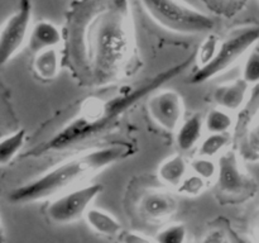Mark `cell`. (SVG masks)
I'll list each match as a JSON object with an SVG mask.
<instances>
[{
	"mask_svg": "<svg viewBox=\"0 0 259 243\" xmlns=\"http://www.w3.org/2000/svg\"><path fill=\"white\" fill-rule=\"evenodd\" d=\"M62 32V63L82 88L118 85L137 67L129 0H76Z\"/></svg>",
	"mask_w": 259,
	"mask_h": 243,
	"instance_id": "6da1fadb",
	"label": "cell"
},
{
	"mask_svg": "<svg viewBox=\"0 0 259 243\" xmlns=\"http://www.w3.org/2000/svg\"><path fill=\"white\" fill-rule=\"evenodd\" d=\"M189 63L184 62L167 68L136 85L118 84L109 86L106 91H98L81 99L67 110L60 111L43 128V132H39V137L27 156L65 153L111 132L134 105L168 80L176 77Z\"/></svg>",
	"mask_w": 259,
	"mask_h": 243,
	"instance_id": "7a4b0ae2",
	"label": "cell"
},
{
	"mask_svg": "<svg viewBox=\"0 0 259 243\" xmlns=\"http://www.w3.org/2000/svg\"><path fill=\"white\" fill-rule=\"evenodd\" d=\"M134 153V147L126 142L89 149L73 154L66 161L51 167L45 174L15 187L8 195L12 204H29L53 199L70 190L86 185V182L111 165L128 158Z\"/></svg>",
	"mask_w": 259,
	"mask_h": 243,
	"instance_id": "3957f363",
	"label": "cell"
},
{
	"mask_svg": "<svg viewBox=\"0 0 259 243\" xmlns=\"http://www.w3.org/2000/svg\"><path fill=\"white\" fill-rule=\"evenodd\" d=\"M149 17L162 28L181 34L210 32L217 23L211 15L200 12L182 0H139Z\"/></svg>",
	"mask_w": 259,
	"mask_h": 243,
	"instance_id": "277c9868",
	"label": "cell"
},
{
	"mask_svg": "<svg viewBox=\"0 0 259 243\" xmlns=\"http://www.w3.org/2000/svg\"><path fill=\"white\" fill-rule=\"evenodd\" d=\"M259 42V24H248L232 30L222 40L217 57L204 68L195 70L190 83L199 85L229 70L243 56L248 55Z\"/></svg>",
	"mask_w": 259,
	"mask_h": 243,
	"instance_id": "5b68a950",
	"label": "cell"
},
{
	"mask_svg": "<svg viewBox=\"0 0 259 243\" xmlns=\"http://www.w3.org/2000/svg\"><path fill=\"white\" fill-rule=\"evenodd\" d=\"M242 161L238 151H225L218 158L215 187L222 202H243L257 192V181L245 171Z\"/></svg>",
	"mask_w": 259,
	"mask_h": 243,
	"instance_id": "8992f818",
	"label": "cell"
},
{
	"mask_svg": "<svg viewBox=\"0 0 259 243\" xmlns=\"http://www.w3.org/2000/svg\"><path fill=\"white\" fill-rule=\"evenodd\" d=\"M101 190L100 184H86L53 197L46 209L48 219L56 224H68L85 218Z\"/></svg>",
	"mask_w": 259,
	"mask_h": 243,
	"instance_id": "52a82bcc",
	"label": "cell"
},
{
	"mask_svg": "<svg viewBox=\"0 0 259 243\" xmlns=\"http://www.w3.org/2000/svg\"><path fill=\"white\" fill-rule=\"evenodd\" d=\"M32 0H20L17 10L5 19L0 32L2 66L7 65L27 45L32 30Z\"/></svg>",
	"mask_w": 259,
	"mask_h": 243,
	"instance_id": "ba28073f",
	"label": "cell"
},
{
	"mask_svg": "<svg viewBox=\"0 0 259 243\" xmlns=\"http://www.w3.org/2000/svg\"><path fill=\"white\" fill-rule=\"evenodd\" d=\"M148 110L154 123L169 133H176L184 122V99L175 90L158 91L149 98Z\"/></svg>",
	"mask_w": 259,
	"mask_h": 243,
	"instance_id": "9c48e42d",
	"label": "cell"
},
{
	"mask_svg": "<svg viewBox=\"0 0 259 243\" xmlns=\"http://www.w3.org/2000/svg\"><path fill=\"white\" fill-rule=\"evenodd\" d=\"M252 104L245 110L238 131V153L244 162H259V84Z\"/></svg>",
	"mask_w": 259,
	"mask_h": 243,
	"instance_id": "30bf717a",
	"label": "cell"
},
{
	"mask_svg": "<svg viewBox=\"0 0 259 243\" xmlns=\"http://www.w3.org/2000/svg\"><path fill=\"white\" fill-rule=\"evenodd\" d=\"M177 210V200L171 192L163 190L147 191L139 202L142 217L151 223H163Z\"/></svg>",
	"mask_w": 259,
	"mask_h": 243,
	"instance_id": "8fae6325",
	"label": "cell"
},
{
	"mask_svg": "<svg viewBox=\"0 0 259 243\" xmlns=\"http://www.w3.org/2000/svg\"><path fill=\"white\" fill-rule=\"evenodd\" d=\"M250 85L242 77L233 83L218 86L212 93V100L219 108L228 111L242 110L248 103Z\"/></svg>",
	"mask_w": 259,
	"mask_h": 243,
	"instance_id": "7c38bea8",
	"label": "cell"
},
{
	"mask_svg": "<svg viewBox=\"0 0 259 243\" xmlns=\"http://www.w3.org/2000/svg\"><path fill=\"white\" fill-rule=\"evenodd\" d=\"M62 29H60L55 23L48 22V20H39L33 24L27 46L30 52L37 55L42 51L58 48L62 46Z\"/></svg>",
	"mask_w": 259,
	"mask_h": 243,
	"instance_id": "4fadbf2b",
	"label": "cell"
},
{
	"mask_svg": "<svg viewBox=\"0 0 259 243\" xmlns=\"http://www.w3.org/2000/svg\"><path fill=\"white\" fill-rule=\"evenodd\" d=\"M190 164L182 154L176 153L164 159L157 170L159 181L176 190L189 175Z\"/></svg>",
	"mask_w": 259,
	"mask_h": 243,
	"instance_id": "5bb4252c",
	"label": "cell"
},
{
	"mask_svg": "<svg viewBox=\"0 0 259 243\" xmlns=\"http://www.w3.org/2000/svg\"><path fill=\"white\" fill-rule=\"evenodd\" d=\"M204 116L200 113H195L186 120H184L176 132V144L180 151L187 152L194 148L202 137L205 129Z\"/></svg>",
	"mask_w": 259,
	"mask_h": 243,
	"instance_id": "9a60e30c",
	"label": "cell"
},
{
	"mask_svg": "<svg viewBox=\"0 0 259 243\" xmlns=\"http://www.w3.org/2000/svg\"><path fill=\"white\" fill-rule=\"evenodd\" d=\"M62 66V53L58 48H51L34 55L33 70L40 80L51 81L56 78Z\"/></svg>",
	"mask_w": 259,
	"mask_h": 243,
	"instance_id": "2e32d148",
	"label": "cell"
},
{
	"mask_svg": "<svg viewBox=\"0 0 259 243\" xmlns=\"http://www.w3.org/2000/svg\"><path fill=\"white\" fill-rule=\"evenodd\" d=\"M85 220L94 232L108 238L121 235V224L105 210L90 208L85 214Z\"/></svg>",
	"mask_w": 259,
	"mask_h": 243,
	"instance_id": "e0dca14e",
	"label": "cell"
},
{
	"mask_svg": "<svg viewBox=\"0 0 259 243\" xmlns=\"http://www.w3.org/2000/svg\"><path fill=\"white\" fill-rule=\"evenodd\" d=\"M25 139H27L25 129H18L14 133L3 137L0 142V162L3 166L12 162L19 154V152L24 147Z\"/></svg>",
	"mask_w": 259,
	"mask_h": 243,
	"instance_id": "ac0fdd59",
	"label": "cell"
},
{
	"mask_svg": "<svg viewBox=\"0 0 259 243\" xmlns=\"http://www.w3.org/2000/svg\"><path fill=\"white\" fill-rule=\"evenodd\" d=\"M204 120L207 133H230L234 127L232 113L219 106L209 110Z\"/></svg>",
	"mask_w": 259,
	"mask_h": 243,
	"instance_id": "d6986e66",
	"label": "cell"
},
{
	"mask_svg": "<svg viewBox=\"0 0 259 243\" xmlns=\"http://www.w3.org/2000/svg\"><path fill=\"white\" fill-rule=\"evenodd\" d=\"M230 133H209L200 142L197 156L209 158L219 156L230 143Z\"/></svg>",
	"mask_w": 259,
	"mask_h": 243,
	"instance_id": "ffe728a7",
	"label": "cell"
},
{
	"mask_svg": "<svg viewBox=\"0 0 259 243\" xmlns=\"http://www.w3.org/2000/svg\"><path fill=\"white\" fill-rule=\"evenodd\" d=\"M220 45H222V39L217 34H214V33L207 34L206 38L201 42V45L199 46V50H197L196 57H195V63H196L195 70L206 67L217 57Z\"/></svg>",
	"mask_w": 259,
	"mask_h": 243,
	"instance_id": "44dd1931",
	"label": "cell"
},
{
	"mask_svg": "<svg viewBox=\"0 0 259 243\" xmlns=\"http://www.w3.org/2000/svg\"><path fill=\"white\" fill-rule=\"evenodd\" d=\"M211 12L223 17H234L244 8L247 0H201Z\"/></svg>",
	"mask_w": 259,
	"mask_h": 243,
	"instance_id": "7402d4cb",
	"label": "cell"
},
{
	"mask_svg": "<svg viewBox=\"0 0 259 243\" xmlns=\"http://www.w3.org/2000/svg\"><path fill=\"white\" fill-rule=\"evenodd\" d=\"M190 169L194 174L199 175L200 177L205 179L207 182L217 179L218 171H219L218 162H215L212 158H209V157L202 156H197L196 158L192 159L190 162Z\"/></svg>",
	"mask_w": 259,
	"mask_h": 243,
	"instance_id": "603a6c76",
	"label": "cell"
},
{
	"mask_svg": "<svg viewBox=\"0 0 259 243\" xmlns=\"http://www.w3.org/2000/svg\"><path fill=\"white\" fill-rule=\"evenodd\" d=\"M242 78L250 86L259 84V51L253 48L245 57L242 67Z\"/></svg>",
	"mask_w": 259,
	"mask_h": 243,
	"instance_id": "cb8c5ba5",
	"label": "cell"
},
{
	"mask_svg": "<svg viewBox=\"0 0 259 243\" xmlns=\"http://www.w3.org/2000/svg\"><path fill=\"white\" fill-rule=\"evenodd\" d=\"M186 227L182 223H175L159 230L156 237V243H185Z\"/></svg>",
	"mask_w": 259,
	"mask_h": 243,
	"instance_id": "d4e9b609",
	"label": "cell"
},
{
	"mask_svg": "<svg viewBox=\"0 0 259 243\" xmlns=\"http://www.w3.org/2000/svg\"><path fill=\"white\" fill-rule=\"evenodd\" d=\"M207 181L202 177H200L199 175L194 174L187 175L184 179V181L180 184V186L177 187L176 191L179 194L186 195V196H197V195L202 194L204 190L206 189Z\"/></svg>",
	"mask_w": 259,
	"mask_h": 243,
	"instance_id": "484cf974",
	"label": "cell"
},
{
	"mask_svg": "<svg viewBox=\"0 0 259 243\" xmlns=\"http://www.w3.org/2000/svg\"><path fill=\"white\" fill-rule=\"evenodd\" d=\"M200 243H230V240L222 229H212L204 235Z\"/></svg>",
	"mask_w": 259,
	"mask_h": 243,
	"instance_id": "4316f807",
	"label": "cell"
},
{
	"mask_svg": "<svg viewBox=\"0 0 259 243\" xmlns=\"http://www.w3.org/2000/svg\"><path fill=\"white\" fill-rule=\"evenodd\" d=\"M250 234H252L253 242L259 243V209L253 217L252 225H250Z\"/></svg>",
	"mask_w": 259,
	"mask_h": 243,
	"instance_id": "83f0119b",
	"label": "cell"
},
{
	"mask_svg": "<svg viewBox=\"0 0 259 243\" xmlns=\"http://www.w3.org/2000/svg\"><path fill=\"white\" fill-rule=\"evenodd\" d=\"M123 243H152L151 240L137 234H125L123 237Z\"/></svg>",
	"mask_w": 259,
	"mask_h": 243,
	"instance_id": "f1b7e54d",
	"label": "cell"
}]
</instances>
